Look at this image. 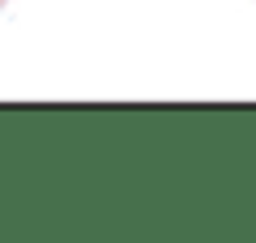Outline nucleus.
Listing matches in <instances>:
<instances>
[]
</instances>
